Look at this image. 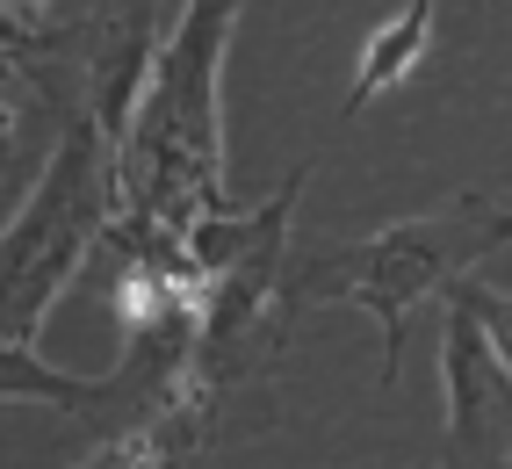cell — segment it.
<instances>
[{"instance_id": "ba28073f", "label": "cell", "mask_w": 512, "mask_h": 469, "mask_svg": "<svg viewBox=\"0 0 512 469\" xmlns=\"http://www.w3.org/2000/svg\"><path fill=\"white\" fill-rule=\"evenodd\" d=\"M152 462V426L145 433H123V441H109L101 455H87L80 469H145Z\"/></svg>"}, {"instance_id": "277c9868", "label": "cell", "mask_w": 512, "mask_h": 469, "mask_svg": "<svg viewBox=\"0 0 512 469\" xmlns=\"http://www.w3.org/2000/svg\"><path fill=\"white\" fill-rule=\"evenodd\" d=\"M440 390H448V441L440 469H505L512 462V368L476 325L469 304L448 296L440 325Z\"/></svg>"}, {"instance_id": "7a4b0ae2", "label": "cell", "mask_w": 512, "mask_h": 469, "mask_svg": "<svg viewBox=\"0 0 512 469\" xmlns=\"http://www.w3.org/2000/svg\"><path fill=\"white\" fill-rule=\"evenodd\" d=\"M512 239V217L491 195H448L440 210H419L404 224H383L375 239L354 246H325L311 260H296L289 289L318 296V304H354L383 325V383H397V347H404V318L426 296H448L484 253Z\"/></svg>"}, {"instance_id": "5b68a950", "label": "cell", "mask_w": 512, "mask_h": 469, "mask_svg": "<svg viewBox=\"0 0 512 469\" xmlns=\"http://www.w3.org/2000/svg\"><path fill=\"white\" fill-rule=\"evenodd\" d=\"M433 15H440V0H397V15L361 44L354 87H347V109H339L347 123L375 102V94H390V87H404V80L419 73V58L433 51Z\"/></svg>"}, {"instance_id": "6da1fadb", "label": "cell", "mask_w": 512, "mask_h": 469, "mask_svg": "<svg viewBox=\"0 0 512 469\" xmlns=\"http://www.w3.org/2000/svg\"><path fill=\"white\" fill-rule=\"evenodd\" d=\"M246 0H188L159 44V80L138 130L116 152L123 231L181 239L195 217L224 210V51Z\"/></svg>"}, {"instance_id": "30bf717a", "label": "cell", "mask_w": 512, "mask_h": 469, "mask_svg": "<svg viewBox=\"0 0 512 469\" xmlns=\"http://www.w3.org/2000/svg\"><path fill=\"white\" fill-rule=\"evenodd\" d=\"M505 469H512V462H505Z\"/></svg>"}, {"instance_id": "52a82bcc", "label": "cell", "mask_w": 512, "mask_h": 469, "mask_svg": "<svg viewBox=\"0 0 512 469\" xmlns=\"http://www.w3.org/2000/svg\"><path fill=\"white\" fill-rule=\"evenodd\" d=\"M448 296L476 311V325L491 332V347H498V354H505V368H512V296H498V289H484V282H469V275H462Z\"/></svg>"}, {"instance_id": "8992f818", "label": "cell", "mask_w": 512, "mask_h": 469, "mask_svg": "<svg viewBox=\"0 0 512 469\" xmlns=\"http://www.w3.org/2000/svg\"><path fill=\"white\" fill-rule=\"evenodd\" d=\"M152 80H159V44H152L145 22H130L123 37L101 51V65H94V123H101V138H109L116 152H123L130 130H138Z\"/></svg>"}, {"instance_id": "9c48e42d", "label": "cell", "mask_w": 512, "mask_h": 469, "mask_svg": "<svg viewBox=\"0 0 512 469\" xmlns=\"http://www.w3.org/2000/svg\"><path fill=\"white\" fill-rule=\"evenodd\" d=\"M29 8H44V0H8V15H29Z\"/></svg>"}, {"instance_id": "3957f363", "label": "cell", "mask_w": 512, "mask_h": 469, "mask_svg": "<svg viewBox=\"0 0 512 469\" xmlns=\"http://www.w3.org/2000/svg\"><path fill=\"white\" fill-rule=\"evenodd\" d=\"M116 210H123L116 145L101 138L94 116H73L65 138L51 145L37 188L22 195V210L8 224V246H0V267H8V347L37 340V325L58 304V289L109 246Z\"/></svg>"}]
</instances>
